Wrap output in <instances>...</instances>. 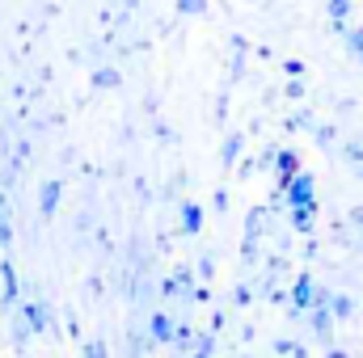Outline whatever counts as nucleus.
Listing matches in <instances>:
<instances>
[{
  "label": "nucleus",
  "instance_id": "20",
  "mask_svg": "<svg viewBox=\"0 0 363 358\" xmlns=\"http://www.w3.org/2000/svg\"><path fill=\"white\" fill-rule=\"evenodd\" d=\"M127 350H131V354H148V350H152L148 333H140V329H135V333H127Z\"/></svg>",
  "mask_w": 363,
  "mask_h": 358
},
{
  "label": "nucleus",
  "instance_id": "23",
  "mask_svg": "<svg viewBox=\"0 0 363 358\" xmlns=\"http://www.w3.org/2000/svg\"><path fill=\"white\" fill-rule=\"evenodd\" d=\"M178 13L182 17H203L207 13V0H178Z\"/></svg>",
  "mask_w": 363,
  "mask_h": 358
},
{
  "label": "nucleus",
  "instance_id": "30",
  "mask_svg": "<svg viewBox=\"0 0 363 358\" xmlns=\"http://www.w3.org/2000/svg\"><path fill=\"white\" fill-rule=\"evenodd\" d=\"M211 207H216V211H228V190H216V194H211Z\"/></svg>",
  "mask_w": 363,
  "mask_h": 358
},
{
  "label": "nucleus",
  "instance_id": "32",
  "mask_svg": "<svg viewBox=\"0 0 363 358\" xmlns=\"http://www.w3.org/2000/svg\"><path fill=\"white\" fill-rule=\"evenodd\" d=\"M351 224H355V228H363V207H351Z\"/></svg>",
  "mask_w": 363,
  "mask_h": 358
},
{
  "label": "nucleus",
  "instance_id": "28",
  "mask_svg": "<svg viewBox=\"0 0 363 358\" xmlns=\"http://www.w3.org/2000/svg\"><path fill=\"white\" fill-rule=\"evenodd\" d=\"M211 274H216V262H211V258H199V278L211 282Z\"/></svg>",
  "mask_w": 363,
  "mask_h": 358
},
{
  "label": "nucleus",
  "instance_id": "27",
  "mask_svg": "<svg viewBox=\"0 0 363 358\" xmlns=\"http://www.w3.org/2000/svg\"><path fill=\"white\" fill-rule=\"evenodd\" d=\"M224 325H228V316L216 308V312H211V325H207V333H224Z\"/></svg>",
  "mask_w": 363,
  "mask_h": 358
},
{
  "label": "nucleus",
  "instance_id": "22",
  "mask_svg": "<svg viewBox=\"0 0 363 358\" xmlns=\"http://www.w3.org/2000/svg\"><path fill=\"white\" fill-rule=\"evenodd\" d=\"M254 295H258V291H254L250 282H237V291H233V308H245V304H254Z\"/></svg>",
  "mask_w": 363,
  "mask_h": 358
},
{
  "label": "nucleus",
  "instance_id": "29",
  "mask_svg": "<svg viewBox=\"0 0 363 358\" xmlns=\"http://www.w3.org/2000/svg\"><path fill=\"white\" fill-rule=\"evenodd\" d=\"M228 47H233L237 55H245V51H250V38H245V34H233V38H228Z\"/></svg>",
  "mask_w": 363,
  "mask_h": 358
},
{
  "label": "nucleus",
  "instance_id": "11",
  "mask_svg": "<svg viewBox=\"0 0 363 358\" xmlns=\"http://www.w3.org/2000/svg\"><path fill=\"white\" fill-rule=\"evenodd\" d=\"M313 127H317V118H313V110H304V105L283 118V131H291V135H308Z\"/></svg>",
  "mask_w": 363,
  "mask_h": 358
},
{
  "label": "nucleus",
  "instance_id": "13",
  "mask_svg": "<svg viewBox=\"0 0 363 358\" xmlns=\"http://www.w3.org/2000/svg\"><path fill=\"white\" fill-rule=\"evenodd\" d=\"M308 135H313V144H317L321 152H330V148L338 144V122H317Z\"/></svg>",
  "mask_w": 363,
  "mask_h": 358
},
{
  "label": "nucleus",
  "instance_id": "18",
  "mask_svg": "<svg viewBox=\"0 0 363 358\" xmlns=\"http://www.w3.org/2000/svg\"><path fill=\"white\" fill-rule=\"evenodd\" d=\"M9 245H13V215H9V202L0 194V249H9Z\"/></svg>",
  "mask_w": 363,
  "mask_h": 358
},
{
  "label": "nucleus",
  "instance_id": "24",
  "mask_svg": "<svg viewBox=\"0 0 363 358\" xmlns=\"http://www.w3.org/2000/svg\"><path fill=\"white\" fill-rule=\"evenodd\" d=\"M283 97H287V101H304V76L287 81V85H283Z\"/></svg>",
  "mask_w": 363,
  "mask_h": 358
},
{
  "label": "nucleus",
  "instance_id": "10",
  "mask_svg": "<svg viewBox=\"0 0 363 358\" xmlns=\"http://www.w3.org/2000/svg\"><path fill=\"white\" fill-rule=\"evenodd\" d=\"M241 152H245V135H241V131L224 135V144H220V165H224V169H237Z\"/></svg>",
  "mask_w": 363,
  "mask_h": 358
},
{
  "label": "nucleus",
  "instance_id": "12",
  "mask_svg": "<svg viewBox=\"0 0 363 358\" xmlns=\"http://www.w3.org/2000/svg\"><path fill=\"white\" fill-rule=\"evenodd\" d=\"M325 304H330L334 321H351V316H355V299H351L347 291H330V299H325Z\"/></svg>",
  "mask_w": 363,
  "mask_h": 358
},
{
  "label": "nucleus",
  "instance_id": "4",
  "mask_svg": "<svg viewBox=\"0 0 363 358\" xmlns=\"http://www.w3.org/2000/svg\"><path fill=\"white\" fill-rule=\"evenodd\" d=\"M144 333H148V342L152 346H174V333H178V316H169L165 308H157L152 316H148V325H144Z\"/></svg>",
  "mask_w": 363,
  "mask_h": 358
},
{
  "label": "nucleus",
  "instance_id": "17",
  "mask_svg": "<svg viewBox=\"0 0 363 358\" xmlns=\"http://www.w3.org/2000/svg\"><path fill=\"white\" fill-rule=\"evenodd\" d=\"M271 350H274L279 358H308V350H304L300 342H291V337H274Z\"/></svg>",
  "mask_w": 363,
  "mask_h": 358
},
{
  "label": "nucleus",
  "instance_id": "3",
  "mask_svg": "<svg viewBox=\"0 0 363 358\" xmlns=\"http://www.w3.org/2000/svg\"><path fill=\"white\" fill-rule=\"evenodd\" d=\"M283 202L287 207H317V178L308 169H300L296 178L283 185Z\"/></svg>",
  "mask_w": 363,
  "mask_h": 358
},
{
  "label": "nucleus",
  "instance_id": "2",
  "mask_svg": "<svg viewBox=\"0 0 363 358\" xmlns=\"http://www.w3.org/2000/svg\"><path fill=\"white\" fill-rule=\"evenodd\" d=\"M267 219H271L267 207H254V211L245 215V241H241V262H245V266H258V258H262V232H267Z\"/></svg>",
  "mask_w": 363,
  "mask_h": 358
},
{
  "label": "nucleus",
  "instance_id": "21",
  "mask_svg": "<svg viewBox=\"0 0 363 358\" xmlns=\"http://www.w3.org/2000/svg\"><path fill=\"white\" fill-rule=\"evenodd\" d=\"M325 13H330V21H351V0H330Z\"/></svg>",
  "mask_w": 363,
  "mask_h": 358
},
{
  "label": "nucleus",
  "instance_id": "14",
  "mask_svg": "<svg viewBox=\"0 0 363 358\" xmlns=\"http://www.w3.org/2000/svg\"><path fill=\"white\" fill-rule=\"evenodd\" d=\"M342 161H347V169L363 181V139H351V144L342 148Z\"/></svg>",
  "mask_w": 363,
  "mask_h": 358
},
{
  "label": "nucleus",
  "instance_id": "5",
  "mask_svg": "<svg viewBox=\"0 0 363 358\" xmlns=\"http://www.w3.org/2000/svg\"><path fill=\"white\" fill-rule=\"evenodd\" d=\"M300 169H304V165H300V152H296V148H279V152H274V165H271L274 190H283L287 181L300 173Z\"/></svg>",
  "mask_w": 363,
  "mask_h": 358
},
{
  "label": "nucleus",
  "instance_id": "26",
  "mask_svg": "<svg viewBox=\"0 0 363 358\" xmlns=\"http://www.w3.org/2000/svg\"><path fill=\"white\" fill-rule=\"evenodd\" d=\"M283 72H287V81H296V76H304V64L300 59H283Z\"/></svg>",
  "mask_w": 363,
  "mask_h": 358
},
{
  "label": "nucleus",
  "instance_id": "33",
  "mask_svg": "<svg viewBox=\"0 0 363 358\" xmlns=\"http://www.w3.org/2000/svg\"><path fill=\"white\" fill-rule=\"evenodd\" d=\"M241 358H254V354H241Z\"/></svg>",
  "mask_w": 363,
  "mask_h": 358
},
{
  "label": "nucleus",
  "instance_id": "31",
  "mask_svg": "<svg viewBox=\"0 0 363 358\" xmlns=\"http://www.w3.org/2000/svg\"><path fill=\"white\" fill-rule=\"evenodd\" d=\"M325 358H351L342 346H325Z\"/></svg>",
  "mask_w": 363,
  "mask_h": 358
},
{
  "label": "nucleus",
  "instance_id": "6",
  "mask_svg": "<svg viewBox=\"0 0 363 358\" xmlns=\"http://www.w3.org/2000/svg\"><path fill=\"white\" fill-rule=\"evenodd\" d=\"M0 287H4V291H0L4 308H17V304H21V278H17V270H13L9 258L0 262Z\"/></svg>",
  "mask_w": 363,
  "mask_h": 358
},
{
  "label": "nucleus",
  "instance_id": "9",
  "mask_svg": "<svg viewBox=\"0 0 363 358\" xmlns=\"http://www.w3.org/2000/svg\"><path fill=\"white\" fill-rule=\"evenodd\" d=\"M60 198H64V181H43V190H38V211H43V219H51V215L60 211Z\"/></svg>",
  "mask_w": 363,
  "mask_h": 358
},
{
  "label": "nucleus",
  "instance_id": "19",
  "mask_svg": "<svg viewBox=\"0 0 363 358\" xmlns=\"http://www.w3.org/2000/svg\"><path fill=\"white\" fill-rule=\"evenodd\" d=\"M118 81H123V76H118L114 68H97V72H93V89H118Z\"/></svg>",
  "mask_w": 363,
  "mask_h": 358
},
{
  "label": "nucleus",
  "instance_id": "7",
  "mask_svg": "<svg viewBox=\"0 0 363 358\" xmlns=\"http://www.w3.org/2000/svg\"><path fill=\"white\" fill-rule=\"evenodd\" d=\"M178 228H182V236H199V232H203V207H199L194 198H182Z\"/></svg>",
  "mask_w": 363,
  "mask_h": 358
},
{
  "label": "nucleus",
  "instance_id": "1",
  "mask_svg": "<svg viewBox=\"0 0 363 358\" xmlns=\"http://www.w3.org/2000/svg\"><path fill=\"white\" fill-rule=\"evenodd\" d=\"M313 304H317V282H313L308 270H300V274L287 282V316H291V321H304Z\"/></svg>",
  "mask_w": 363,
  "mask_h": 358
},
{
  "label": "nucleus",
  "instance_id": "16",
  "mask_svg": "<svg viewBox=\"0 0 363 358\" xmlns=\"http://www.w3.org/2000/svg\"><path fill=\"white\" fill-rule=\"evenodd\" d=\"M186 358H216V333H207V329H203V333L194 337V346H190V354H186Z\"/></svg>",
  "mask_w": 363,
  "mask_h": 358
},
{
  "label": "nucleus",
  "instance_id": "8",
  "mask_svg": "<svg viewBox=\"0 0 363 358\" xmlns=\"http://www.w3.org/2000/svg\"><path fill=\"white\" fill-rule=\"evenodd\" d=\"M287 224L296 236H313L317 232V207H287Z\"/></svg>",
  "mask_w": 363,
  "mask_h": 358
},
{
  "label": "nucleus",
  "instance_id": "15",
  "mask_svg": "<svg viewBox=\"0 0 363 358\" xmlns=\"http://www.w3.org/2000/svg\"><path fill=\"white\" fill-rule=\"evenodd\" d=\"M194 337H199V329H194V325H186V321H178V333H174V346H169V350H178V354H190Z\"/></svg>",
  "mask_w": 363,
  "mask_h": 358
},
{
  "label": "nucleus",
  "instance_id": "25",
  "mask_svg": "<svg viewBox=\"0 0 363 358\" xmlns=\"http://www.w3.org/2000/svg\"><path fill=\"white\" fill-rule=\"evenodd\" d=\"M81 358H106V342H85L81 346Z\"/></svg>",
  "mask_w": 363,
  "mask_h": 358
}]
</instances>
